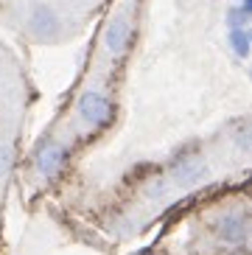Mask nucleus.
I'll list each match as a JSON object with an SVG mask.
<instances>
[{
  "label": "nucleus",
  "instance_id": "1",
  "mask_svg": "<svg viewBox=\"0 0 252 255\" xmlns=\"http://www.w3.org/2000/svg\"><path fill=\"white\" fill-rule=\"evenodd\" d=\"M208 177H210V163L199 146H182L168 160V168H165L168 185L179 188V191H191V188L202 185Z\"/></svg>",
  "mask_w": 252,
  "mask_h": 255
},
{
  "label": "nucleus",
  "instance_id": "2",
  "mask_svg": "<svg viewBox=\"0 0 252 255\" xmlns=\"http://www.w3.org/2000/svg\"><path fill=\"white\" fill-rule=\"evenodd\" d=\"M65 31L62 23V14L51 3H31L28 14H25V34L39 42H51V39H59V34Z\"/></svg>",
  "mask_w": 252,
  "mask_h": 255
},
{
  "label": "nucleus",
  "instance_id": "3",
  "mask_svg": "<svg viewBox=\"0 0 252 255\" xmlns=\"http://www.w3.org/2000/svg\"><path fill=\"white\" fill-rule=\"evenodd\" d=\"M76 115L87 129H104L112 124V101L104 90L90 87L76 98Z\"/></svg>",
  "mask_w": 252,
  "mask_h": 255
},
{
  "label": "nucleus",
  "instance_id": "4",
  "mask_svg": "<svg viewBox=\"0 0 252 255\" xmlns=\"http://www.w3.org/2000/svg\"><path fill=\"white\" fill-rule=\"evenodd\" d=\"M67 157H70V149H67L62 140H48L42 143L34 154V168L42 180H53V177H59L65 171L67 165Z\"/></svg>",
  "mask_w": 252,
  "mask_h": 255
},
{
  "label": "nucleus",
  "instance_id": "5",
  "mask_svg": "<svg viewBox=\"0 0 252 255\" xmlns=\"http://www.w3.org/2000/svg\"><path fill=\"white\" fill-rule=\"evenodd\" d=\"M132 37H134V28H132L129 14H124V11L112 14L104 28V48L110 51V56H115V59L124 56L129 51V45H132Z\"/></svg>",
  "mask_w": 252,
  "mask_h": 255
},
{
  "label": "nucleus",
  "instance_id": "6",
  "mask_svg": "<svg viewBox=\"0 0 252 255\" xmlns=\"http://www.w3.org/2000/svg\"><path fill=\"white\" fill-rule=\"evenodd\" d=\"M250 236V222H247L244 213L238 210H227L216 219V239L227 244V247H241Z\"/></svg>",
  "mask_w": 252,
  "mask_h": 255
},
{
  "label": "nucleus",
  "instance_id": "7",
  "mask_svg": "<svg viewBox=\"0 0 252 255\" xmlns=\"http://www.w3.org/2000/svg\"><path fill=\"white\" fill-rule=\"evenodd\" d=\"M227 45L238 59L250 56V28H227Z\"/></svg>",
  "mask_w": 252,
  "mask_h": 255
},
{
  "label": "nucleus",
  "instance_id": "8",
  "mask_svg": "<svg viewBox=\"0 0 252 255\" xmlns=\"http://www.w3.org/2000/svg\"><path fill=\"white\" fill-rule=\"evenodd\" d=\"M230 140H233V146H236L241 154H250V149H252V129H250L247 121H241V124L230 132Z\"/></svg>",
  "mask_w": 252,
  "mask_h": 255
},
{
  "label": "nucleus",
  "instance_id": "9",
  "mask_svg": "<svg viewBox=\"0 0 252 255\" xmlns=\"http://www.w3.org/2000/svg\"><path fill=\"white\" fill-rule=\"evenodd\" d=\"M14 160H17L14 143L3 140V143H0V177H6V174L14 168Z\"/></svg>",
  "mask_w": 252,
  "mask_h": 255
},
{
  "label": "nucleus",
  "instance_id": "10",
  "mask_svg": "<svg viewBox=\"0 0 252 255\" xmlns=\"http://www.w3.org/2000/svg\"><path fill=\"white\" fill-rule=\"evenodd\" d=\"M146 196H151V199H165L168 196V180L163 174H157L146 182Z\"/></svg>",
  "mask_w": 252,
  "mask_h": 255
}]
</instances>
